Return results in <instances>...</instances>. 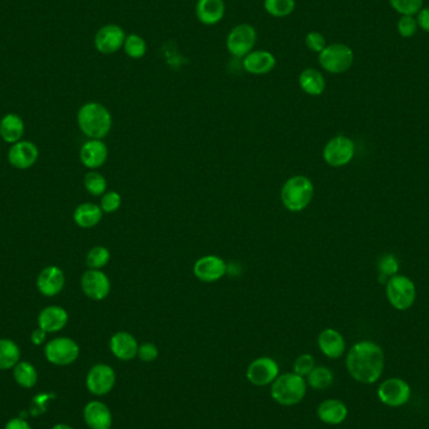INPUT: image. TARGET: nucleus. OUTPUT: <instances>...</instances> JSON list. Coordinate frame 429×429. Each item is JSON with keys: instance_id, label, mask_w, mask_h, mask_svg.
Here are the masks:
<instances>
[{"instance_id": "1", "label": "nucleus", "mask_w": 429, "mask_h": 429, "mask_svg": "<svg viewBox=\"0 0 429 429\" xmlns=\"http://www.w3.org/2000/svg\"><path fill=\"white\" fill-rule=\"evenodd\" d=\"M383 365L384 355L381 348L370 341L358 343L346 357V368L350 376L360 383L369 384L378 381Z\"/></svg>"}, {"instance_id": "2", "label": "nucleus", "mask_w": 429, "mask_h": 429, "mask_svg": "<svg viewBox=\"0 0 429 429\" xmlns=\"http://www.w3.org/2000/svg\"><path fill=\"white\" fill-rule=\"evenodd\" d=\"M77 123L84 136L90 139H102L111 132L112 116L101 103L88 102L79 108Z\"/></svg>"}, {"instance_id": "3", "label": "nucleus", "mask_w": 429, "mask_h": 429, "mask_svg": "<svg viewBox=\"0 0 429 429\" xmlns=\"http://www.w3.org/2000/svg\"><path fill=\"white\" fill-rule=\"evenodd\" d=\"M314 196V185L308 177L298 175L286 181L281 189V203L292 212H300L309 206Z\"/></svg>"}, {"instance_id": "4", "label": "nucleus", "mask_w": 429, "mask_h": 429, "mask_svg": "<svg viewBox=\"0 0 429 429\" xmlns=\"http://www.w3.org/2000/svg\"><path fill=\"white\" fill-rule=\"evenodd\" d=\"M306 394V381L297 373H286L275 379L271 386L273 400L281 405L299 404Z\"/></svg>"}, {"instance_id": "5", "label": "nucleus", "mask_w": 429, "mask_h": 429, "mask_svg": "<svg viewBox=\"0 0 429 429\" xmlns=\"http://www.w3.org/2000/svg\"><path fill=\"white\" fill-rule=\"evenodd\" d=\"M353 62L354 53L352 49L341 43L327 46L322 53H319V63L322 69L333 74H340L348 71L352 67Z\"/></svg>"}, {"instance_id": "6", "label": "nucleus", "mask_w": 429, "mask_h": 429, "mask_svg": "<svg viewBox=\"0 0 429 429\" xmlns=\"http://www.w3.org/2000/svg\"><path fill=\"white\" fill-rule=\"evenodd\" d=\"M257 30L250 24H240L230 30L226 39L229 52L236 58H244L245 55L254 50L257 44Z\"/></svg>"}, {"instance_id": "7", "label": "nucleus", "mask_w": 429, "mask_h": 429, "mask_svg": "<svg viewBox=\"0 0 429 429\" xmlns=\"http://www.w3.org/2000/svg\"><path fill=\"white\" fill-rule=\"evenodd\" d=\"M44 354L49 363L55 365H69L79 357V346L71 338H55L46 346Z\"/></svg>"}, {"instance_id": "8", "label": "nucleus", "mask_w": 429, "mask_h": 429, "mask_svg": "<svg viewBox=\"0 0 429 429\" xmlns=\"http://www.w3.org/2000/svg\"><path fill=\"white\" fill-rule=\"evenodd\" d=\"M387 295L395 309H408L414 303L416 287L411 279L405 276H393L388 282Z\"/></svg>"}, {"instance_id": "9", "label": "nucleus", "mask_w": 429, "mask_h": 429, "mask_svg": "<svg viewBox=\"0 0 429 429\" xmlns=\"http://www.w3.org/2000/svg\"><path fill=\"white\" fill-rule=\"evenodd\" d=\"M279 364L273 358H257L249 365L246 376L251 384L264 387L274 383L275 379L279 376Z\"/></svg>"}, {"instance_id": "10", "label": "nucleus", "mask_w": 429, "mask_h": 429, "mask_svg": "<svg viewBox=\"0 0 429 429\" xmlns=\"http://www.w3.org/2000/svg\"><path fill=\"white\" fill-rule=\"evenodd\" d=\"M355 147L352 139L344 136L330 139L324 149V160L333 167H341L352 161Z\"/></svg>"}, {"instance_id": "11", "label": "nucleus", "mask_w": 429, "mask_h": 429, "mask_svg": "<svg viewBox=\"0 0 429 429\" xmlns=\"http://www.w3.org/2000/svg\"><path fill=\"white\" fill-rule=\"evenodd\" d=\"M81 287L87 298L101 301L111 292V281L102 270H87L81 279Z\"/></svg>"}, {"instance_id": "12", "label": "nucleus", "mask_w": 429, "mask_h": 429, "mask_svg": "<svg viewBox=\"0 0 429 429\" xmlns=\"http://www.w3.org/2000/svg\"><path fill=\"white\" fill-rule=\"evenodd\" d=\"M125 30L116 24L102 27L95 36V49L102 54H114L123 48L125 41Z\"/></svg>"}, {"instance_id": "13", "label": "nucleus", "mask_w": 429, "mask_h": 429, "mask_svg": "<svg viewBox=\"0 0 429 429\" xmlns=\"http://www.w3.org/2000/svg\"><path fill=\"white\" fill-rule=\"evenodd\" d=\"M66 285V275L62 268L55 265H49L43 268L36 278V289L39 292L47 297L53 298L60 295Z\"/></svg>"}, {"instance_id": "14", "label": "nucleus", "mask_w": 429, "mask_h": 429, "mask_svg": "<svg viewBox=\"0 0 429 429\" xmlns=\"http://www.w3.org/2000/svg\"><path fill=\"white\" fill-rule=\"evenodd\" d=\"M116 373L107 364H97L87 376V388L95 395H106L114 389Z\"/></svg>"}, {"instance_id": "15", "label": "nucleus", "mask_w": 429, "mask_h": 429, "mask_svg": "<svg viewBox=\"0 0 429 429\" xmlns=\"http://www.w3.org/2000/svg\"><path fill=\"white\" fill-rule=\"evenodd\" d=\"M39 158V149L32 141H19L12 144L8 152V161L17 170H28L36 165Z\"/></svg>"}, {"instance_id": "16", "label": "nucleus", "mask_w": 429, "mask_h": 429, "mask_svg": "<svg viewBox=\"0 0 429 429\" xmlns=\"http://www.w3.org/2000/svg\"><path fill=\"white\" fill-rule=\"evenodd\" d=\"M378 397L384 404L400 407L411 398V388L402 379H388L378 389Z\"/></svg>"}, {"instance_id": "17", "label": "nucleus", "mask_w": 429, "mask_h": 429, "mask_svg": "<svg viewBox=\"0 0 429 429\" xmlns=\"http://www.w3.org/2000/svg\"><path fill=\"white\" fill-rule=\"evenodd\" d=\"M227 265L221 257L214 255L200 257L193 266V274L203 282L220 280L226 274Z\"/></svg>"}, {"instance_id": "18", "label": "nucleus", "mask_w": 429, "mask_h": 429, "mask_svg": "<svg viewBox=\"0 0 429 429\" xmlns=\"http://www.w3.org/2000/svg\"><path fill=\"white\" fill-rule=\"evenodd\" d=\"M79 158L84 167L90 170H97L107 161V146L102 142V139H88L81 147Z\"/></svg>"}, {"instance_id": "19", "label": "nucleus", "mask_w": 429, "mask_h": 429, "mask_svg": "<svg viewBox=\"0 0 429 429\" xmlns=\"http://www.w3.org/2000/svg\"><path fill=\"white\" fill-rule=\"evenodd\" d=\"M69 320L67 310L58 305L47 306L38 315V325L47 333H57L66 328Z\"/></svg>"}, {"instance_id": "20", "label": "nucleus", "mask_w": 429, "mask_h": 429, "mask_svg": "<svg viewBox=\"0 0 429 429\" xmlns=\"http://www.w3.org/2000/svg\"><path fill=\"white\" fill-rule=\"evenodd\" d=\"M84 421L90 429H111L112 427V413L107 405L98 400L90 402L84 407Z\"/></svg>"}, {"instance_id": "21", "label": "nucleus", "mask_w": 429, "mask_h": 429, "mask_svg": "<svg viewBox=\"0 0 429 429\" xmlns=\"http://www.w3.org/2000/svg\"><path fill=\"white\" fill-rule=\"evenodd\" d=\"M138 343L131 333L118 332L114 334L109 340V349L119 360H132L137 357Z\"/></svg>"}, {"instance_id": "22", "label": "nucleus", "mask_w": 429, "mask_h": 429, "mask_svg": "<svg viewBox=\"0 0 429 429\" xmlns=\"http://www.w3.org/2000/svg\"><path fill=\"white\" fill-rule=\"evenodd\" d=\"M245 71L255 76L266 74L274 69L276 66V60L274 54L268 50H252L247 55H245L244 62Z\"/></svg>"}, {"instance_id": "23", "label": "nucleus", "mask_w": 429, "mask_h": 429, "mask_svg": "<svg viewBox=\"0 0 429 429\" xmlns=\"http://www.w3.org/2000/svg\"><path fill=\"white\" fill-rule=\"evenodd\" d=\"M226 6L224 0H197L196 17L205 25L220 23L225 15Z\"/></svg>"}, {"instance_id": "24", "label": "nucleus", "mask_w": 429, "mask_h": 429, "mask_svg": "<svg viewBox=\"0 0 429 429\" xmlns=\"http://www.w3.org/2000/svg\"><path fill=\"white\" fill-rule=\"evenodd\" d=\"M318 344L324 355H327L332 359L341 357L346 350V341L341 336V334L334 329H325L322 330L319 338Z\"/></svg>"}, {"instance_id": "25", "label": "nucleus", "mask_w": 429, "mask_h": 429, "mask_svg": "<svg viewBox=\"0 0 429 429\" xmlns=\"http://www.w3.org/2000/svg\"><path fill=\"white\" fill-rule=\"evenodd\" d=\"M25 131L23 119L15 114H8L0 121V137L9 144L22 141Z\"/></svg>"}, {"instance_id": "26", "label": "nucleus", "mask_w": 429, "mask_h": 429, "mask_svg": "<svg viewBox=\"0 0 429 429\" xmlns=\"http://www.w3.org/2000/svg\"><path fill=\"white\" fill-rule=\"evenodd\" d=\"M348 416V409L343 402L338 400H324L318 408V417L324 423L335 424L343 423Z\"/></svg>"}, {"instance_id": "27", "label": "nucleus", "mask_w": 429, "mask_h": 429, "mask_svg": "<svg viewBox=\"0 0 429 429\" xmlns=\"http://www.w3.org/2000/svg\"><path fill=\"white\" fill-rule=\"evenodd\" d=\"M102 217H103V211L101 206L92 203H81L73 214V220L82 229H92L97 226L101 222Z\"/></svg>"}, {"instance_id": "28", "label": "nucleus", "mask_w": 429, "mask_h": 429, "mask_svg": "<svg viewBox=\"0 0 429 429\" xmlns=\"http://www.w3.org/2000/svg\"><path fill=\"white\" fill-rule=\"evenodd\" d=\"M299 84L306 95H320L325 90V79L319 71L308 68L300 73Z\"/></svg>"}, {"instance_id": "29", "label": "nucleus", "mask_w": 429, "mask_h": 429, "mask_svg": "<svg viewBox=\"0 0 429 429\" xmlns=\"http://www.w3.org/2000/svg\"><path fill=\"white\" fill-rule=\"evenodd\" d=\"M20 349L15 341L0 339V370L11 369L19 363Z\"/></svg>"}, {"instance_id": "30", "label": "nucleus", "mask_w": 429, "mask_h": 429, "mask_svg": "<svg viewBox=\"0 0 429 429\" xmlns=\"http://www.w3.org/2000/svg\"><path fill=\"white\" fill-rule=\"evenodd\" d=\"M14 378L19 386L23 388H33L38 381L36 368L28 362H19L14 367Z\"/></svg>"}, {"instance_id": "31", "label": "nucleus", "mask_w": 429, "mask_h": 429, "mask_svg": "<svg viewBox=\"0 0 429 429\" xmlns=\"http://www.w3.org/2000/svg\"><path fill=\"white\" fill-rule=\"evenodd\" d=\"M264 8L274 18H285L295 11V0H264Z\"/></svg>"}, {"instance_id": "32", "label": "nucleus", "mask_w": 429, "mask_h": 429, "mask_svg": "<svg viewBox=\"0 0 429 429\" xmlns=\"http://www.w3.org/2000/svg\"><path fill=\"white\" fill-rule=\"evenodd\" d=\"M332 383H333V373L325 367H315L308 376V384L318 390L328 388Z\"/></svg>"}, {"instance_id": "33", "label": "nucleus", "mask_w": 429, "mask_h": 429, "mask_svg": "<svg viewBox=\"0 0 429 429\" xmlns=\"http://www.w3.org/2000/svg\"><path fill=\"white\" fill-rule=\"evenodd\" d=\"M109 260H111V252L104 246L92 247L86 257L87 266L92 270H102L107 265Z\"/></svg>"}, {"instance_id": "34", "label": "nucleus", "mask_w": 429, "mask_h": 429, "mask_svg": "<svg viewBox=\"0 0 429 429\" xmlns=\"http://www.w3.org/2000/svg\"><path fill=\"white\" fill-rule=\"evenodd\" d=\"M123 49H125V54L132 60H141L147 52V44L142 36H137V34H130L125 36Z\"/></svg>"}, {"instance_id": "35", "label": "nucleus", "mask_w": 429, "mask_h": 429, "mask_svg": "<svg viewBox=\"0 0 429 429\" xmlns=\"http://www.w3.org/2000/svg\"><path fill=\"white\" fill-rule=\"evenodd\" d=\"M84 189L92 196H102L107 190V181L101 173L90 171L84 176Z\"/></svg>"}, {"instance_id": "36", "label": "nucleus", "mask_w": 429, "mask_h": 429, "mask_svg": "<svg viewBox=\"0 0 429 429\" xmlns=\"http://www.w3.org/2000/svg\"><path fill=\"white\" fill-rule=\"evenodd\" d=\"M389 1L397 12L411 17L413 14L419 13L423 4V0H389Z\"/></svg>"}, {"instance_id": "37", "label": "nucleus", "mask_w": 429, "mask_h": 429, "mask_svg": "<svg viewBox=\"0 0 429 429\" xmlns=\"http://www.w3.org/2000/svg\"><path fill=\"white\" fill-rule=\"evenodd\" d=\"M121 203H122V197H121L118 192L109 191V192H106L104 195H102L101 205L100 206H101L103 212L112 214V212H116L121 207Z\"/></svg>"}, {"instance_id": "38", "label": "nucleus", "mask_w": 429, "mask_h": 429, "mask_svg": "<svg viewBox=\"0 0 429 429\" xmlns=\"http://www.w3.org/2000/svg\"><path fill=\"white\" fill-rule=\"evenodd\" d=\"M315 368V360L310 354H301L294 363V373L300 376H308Z\"/></svg>"}, {"instance_id": "39", "label": "nucleus", "mask_w": 429, "mask_h": 429, "mask_svg": "<svg viewBox=\"0 0 429 429\" xmlns=\"http://www.w3.org/2000/svg\"><path fill=\"white\" fill-rule=\"evenodd\" d=\"M305 44L306 47L309 48L311 52H315V53H322L324 50V48L327 47V42H325V38L320 33L318 32H310L305 36Z\"/></svg>"}, {"instance_id": "40", "label": "nucleus", "mask_w": 429, "mask_h": 429, "mask_svg": "<svg viewBox=\"0 0 429 429\" xmlns=\"http://www.w3.org/2000/svg\"><path fill=\"white\" fill-rule=\"evenodd\" d=\"M137 357L144 363L155 362L158 358V348L152 343H143L138 346Z\"/></svg>"}, {"instance_id": "41", "label": "nucleus", "mask_w": 429, "mask_h": 429, "mask_svg": "<svg viewBox=\"0 0 429 429\" xmlns=\"http://www.w3.org/2000/svg\"><path fill=\"white\" fill-rule=\"evenodd\" d=\"M418 23L416 19L411 18V15H404L398 22V32L402 36L409 38L416 34L417 32Z\"/></svg>"}, {"instance_id": "42", "label": "nucleus", "mask_w": 429, "mask_h": 429, "mask_svg": "<svg viewBox=\"0 0 429 429\" xmlns=\"http://www.w3.org/2000/svg\"><path fill=\"white\" fill-rule=\"evenodd\" d=\"M379 268H381V271H383L384 274L392 275L397 273L398 265H397V261L394 260V257H386L381 259V266H379Z\"/></svg>"}, {"instance_id": "43", "label": "nucleus", "mask_w": 429, "mask_h": 429, "mask_svg": "<svg viewBox=\"0 0 429 429\" xmlns=\"http://www.w3.org/2000/svg\"><path fill=\"white\" fill-rule=\"evenodd\" d=\"M418 24L419 27L424 30V32H428L429 33V8L422 9L421 12L418 13Z\"/></svg>"}, {"instance_id": "44", "label": "nucleus", "mask_w": 429, "mask_h": 429, "mask_svg": "<svg viewBox=\"0 0 429 429\" xmlns=\"http://www.w3.org/2000/svg\"><path fill=\"white\" fill-rule=\"evenodd\" d=\"M47 338V332H44L42 328H38L30 335V340L34 346H41L44 343V340Z\"/></svg>"}, {"instance_id": "45", "label": "nucleus", "mask_w": 429, "mask_h": 429, "mask_svg": "<svg viewBox=\"0 0 429 429\" xmlns=\"http://www.w3.org/2000/svg\"><path fill=\"white\" fill-rule=\"evenodd\" d=\"M6 429H32L29 424L20 418H14L6 423Z\"/></svg>"}, {"instance_id": "46", "label": "nucleus", "mask_w": 429, "mask_h": 429, "mask_svg": "<svg viewBox=\"0 0 429 429\" xmlns=\"http://www.w3.org/2000/svg\"><path fill=\"white\" fill-rule=\"evenodd\" d=\"M52 429H73L69 425H67V424H57V425H54Z\"/></svg>"}]
</instances>
